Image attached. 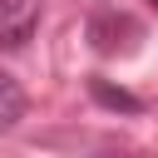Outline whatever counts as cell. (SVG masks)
<instances>
[{
    "label": "cell",
    "mask_w": 158,
    "mask_h": 158,
    "mask_svg": "<svg viewBox=\"0 0 158 158\" xmlns=\"http://www.w3.org/2000/svg\"><path fill=\"white\" fill-rule=\"evenodd\" d=\"M84 35H89V44H94L99 54H133L138 40H143V25H138L128 10H118V5H94Z\"/></svg>",
    "instance_id": "cell-1"
},
{
    "label": "cell",
    "mask_w": 158,
    "mask_h": 158,
    "mask_svg": "<svg viewBox=\"0 0 158 158\" xmlns=\"http://www.w3.org/2000/svg\"><path fill=\"white\" fill-rule=\"evenodd\" d=\"M40 20V0H0V49H20Z\"/></svg>",
    "instance_id": "cell-2"
},
{
    "label": "cell",
    "mask_w": 158,
    "mask_h": 158,
    "mask_svg": "<svg viewBox=\"0 0 158 158\" xmlns=\"http://www.w3.org/2000/svg\"><path fill=\"white\" fill-rule=\"evenodd\" d=\"M20 118H25V89H20V79H10L0 69V133L20 128Z\"/></svg>",
    "instance_id": "cell-3"
},
{
    "label": "cell",
    "mask_w": 158,
    "mask_h": 158,
    "mask_svg": "<svg viewBox=\"0 0 158 158\" xmlns=\"http://www.w3.org/2000/svg\"><path fill=\"white\" fill-rule=\"evenodd\" d=\"M89 94L104 109H114V114H143V99L128 94V89H118V84H109V79H89Z\"/></svg>",
    "instance_id": "cell-4"
},
{
    "label": "cell",
    "mask_w": 158,
    "mask_h": 158,
    "mask_svg": "<svg viewBox=\"0 0 158 158\" xmlns=\"http://www.w3.org/2000/svg\"><path fill=\"white\" fill-rule=\"evenodd\" d=\"M148 5H153V10H158V0H148Z\"/></svg>",
    "instance_id": "cell-5"
}]
</instances>
